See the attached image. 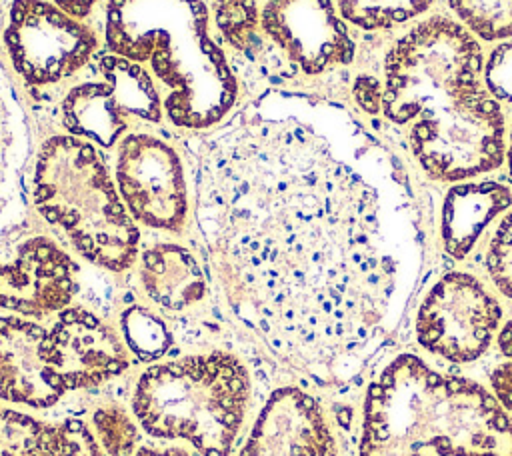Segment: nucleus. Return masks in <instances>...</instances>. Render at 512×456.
I'll list each match as a JSON object with an SVG mask.
<instances>
[{
	"label": "nucleus",
	"instance_id": "1",
	"mask_svg": "<svg viewBox=\"0 0 512 456\" xmlns=\"http://www.w3.org/2000/svg\"><path fill=\"white\" fill-rule=\"evenodd\" d=\"M196 218L230 304L288 364L336 380L380 336L400 246L378 188L314 130L256 118L206 142Z\"/></svg>",
	"mask_w": 512,
	"mask_h": 456
},
{
	"label": "nucleus",
	"instance_id": "2",
	"mask_svg": "<svg viewBox=\"0 0 512 456\" xmlns=\"http://www.w3.org/2000/svg\"><path fill=\"white\" fill-rule=\"evenodd\" d=\"M104 36L114 54L152 68L174 126L210 128L232 110L236 78L202 0H108Z\"/></svg>",
	"mask_w": 512,
	"mask_h": 456
},
{
	"label": "nucleus",
	"instance_id": "3",
	"mask_svg": "<svg viewBox=\"0 0 512 456\" xmlns=\"http://www.w3.org/2000/svg\"><path fill=\"white\" fill-rule=\"evenodd\" d=\"M362 426L424 456H512V416L474 380L396 356L368 386Z\"/></svg>",
	"mask_w": 512,
	"mask_h": 456
},
{
	"label": "nucleus",
	"instance_id": "4",
	"mask_svg": "<svg viewBox=\"0 0 512 456\" xmlns=\"http://www.w3.org/2000/svg\"><path fill=\"white\" fill-rule=\"evenodd\" d=\"M34 204L82 258L110 272L134 264L140 248L136 220L92 142L58 134L40 146Z\"/></svg>",
	"mask_w": 512,
	"mask_h": 456
},
{
	"label": "nucleus",
	"instance_id": "5",
	"mask_svg": "<svg viewBox=\"0 0 512 456\" xmlns=\"http://www.w3.org/2000/svg\"><path fill=\"white\" fill-rule=\"evenodd\" d=\"M248 398V370L218 350L146 368L136 382L132 410L154 438L184 440L200 456H230Z\"/></svg>",
	"mask_w": 512,
	"mask_h": 456
},
{
	"label": "nucleus",
	"instance_id": "6",
	"mask_svg": "<svg viewBox=\"0 0 512 456\" xmlns=\"http://www.w3.org/2000/svg\"><path fill=\"white\" fill-rule=\"evenodd\" d=\"M484 56L458 22L432 16L410 28L384 58L382 114L394 124L478 96Z\"/></svg>",
	"mask_w": 512,
	"mask_h": 456
},
{
	"label": "nucleus",
	"instance_id": "7",
	"mask_svg": "<svg viewBox=\"0 0 512 456\" xmlns=\"http://www.w3.org/2000/svg\"><path fill=\"white\" fill-rule=\"evenodd\" d=\"M504 134L500 104L480 92L454 106L418 116L408 138L414 158L432 180L460 182L504 162Z\"/></svg>",
	"mask_w": 512,
	"mask_h": 456
},
{
	"label": "nucleus",
	"instance_id": "8",
	"mask_svg": "<svg viewBox=\"0 0 512 456\" xmlns=\"http://www.w3.org/2000/svg\"><path fill=\"white\" fill-rule=\"evenodd\" d=\"M162 100L148 70L118 54L94 60L86 80L62 100V124L78 138L112 148L136 120L160 122Z\"/></svg>",
	"mask_w": 512,
	"mask_h": 456
},
{
	"label": "nucleus",
	"instance_id": "9",
	"mask_svg": "<svg viewBox=\"0 0 512 456\" xmlns=\"http://www.w3.org/2000/svg\"><path fill=\"white\" fill-rule=\"evenodd\" d=\"M4 44L14 70L28 84L50 86L90 62L98 38L48 0H12Z\"/></svg>",
	"mask_w": 512,
	"mask_h": 456
},
{
	"label": "nucleus",
	"instance_id": "10",
	"mask_svg": "<svg viewBox=\"0 0 512 456\" xmlns=\"http://www.w3.org/2000/svg\"><path fill=\"white\" fill-rule=\"evenodd\" d=\"M502 320L498 300L464 272L444 274L416 312V340L430 354L456 364L478 360L492 344Z\"/></svg>",
	"mask_w": 512,
	"mask_h": 456
},
{
	"label": "nucleus",
	"instance_id": "11",
	"mask_svg": "<svg viewBox=\"0 0 512 456\" xmlns=\"http://www.w3.org/2000/svg\"><path fill=\"white\" fill-rule=\"evenodd\" d=\"M114 182L130 216L146 228L180 232L188 220V182L180 154L148 132L118 142Z\"/></svg>",
	"mask_w": 512,
	"mask_h": 456
},
{
	"label": "nucleus",
	"instance_id": "12",
	"mask_svg": "<svg viewBox=\"0 0 512 456\" xmlns=\"http://www.w3.org/2000/svg\"><path fill=\"white\" fill-rule=\"evenodd\" d=\"M260 32L278 76L322 74L354 58V40L330 0H264Z\"/></svg>",
	"mask_w": 512,
	"mask_h": 456
},
{
	"label": "nucleus",
	"instance_id": "13",
	"mask_svg": "<svg viewBox=\"0 0 512 456\" xmlns=\"http://www.w3.org/2000/svg\"><path fill=\"white\" fill-rule=\"evenodd\" d=\"M78 290L76 262L44 236L24 240L0 262V308L24 318L62 312Z\"/></svg>",
	"mask_w": 512,
	"mask_h": 456
},
{
	"label": "nucleus",
	"instance_id": "14",
	"mask_svg": "<svg viewBox=\"0 0 512 456\" xmlns=\"http://www.w3.org/2000/svg\"><path fill=\"white\" fill-rule=\"evenodd\" d=\"M50 330V354L66 390L94 388L128 366L120 336L82 306L58 312Z\"/></svg>",
	"mask_w": 512,
	"mask_h": 456
},
{
	"label": "nucleus",
	"instance_id": "15",
	"mask_svg": "<svg viewBox=\"0 0 512 456\" xmlns=\"http://www.w3.org/2000/svg\"><path fill=\"white\" fill-rule=\"evenodd\" d=\"M240 456H340V452L318 400L286 386L266 400Z\"/></svg>",
	"mask_w": 512,
	"mask_h": 456
},
{
	"label": "nucleus",
	"instance_id": "16",
	"mask_svg": "<svg viewBox=\"0 0 512 456\" xmlns=\"http://www.w3.org/2000/svg\"><path fill=\"white\" fill-rule=\"evenodd\" d=\"M66 392L52 364L50 330L24 316H2L0 398L30 408H50Z\"/></svg>",
	"mask_w": 512,
	"mask_h": 456
},
{
	"label": "nucleus",
	"instance_id": "17",
	"mask_svg": "<svg viewBox=\"0 0 512 456\" xmlns=\"http://www.w3.org/2000/svg\"><path fill=\"white\" fill-rule=\"evenodd\" d=\"M512 206V190L500 182H468L448 190L442 204V244L452 258H466L484 230Z\"/></svg>",
	"mask_w": 512,
	"mask_h": 456
},
{
	"label": "nucleus",
	"instance_id": "18",
	"mask_svg": "<svg viewBox=\"0 0 512 456\" xmlns=\"http://www.w3.org/2000/svg\"><path fill=\"white\" fill-rule=\"evenodd\" d=\"M140 282L148 298L166 312H184L208 294V280L196 256L170 242L154 244L142 252Z\"/></svg>",
	"mask_w": 512,
	"mask_h": 456
},
{
	"label": "nucleus",
	"instance_id": "19",
	"mask_svg": "<svg viewBox=\"0 0 512 456\" xmlns=\"http://www.w3.org/2000/svg\"><path fill=\"white\" fill-rule=\"evenodd\" d=\"M214 18L224 42L246 62L278 76L272 52L260 32V12L254 0H216Z\"/></svg>",
	"mask_w": 512,
	"mask_h": 456
},
{
	"label": "nucleus",
	"instance_id": "20",
	"mask_svg": "<svg viewBox=\"0 0 512 456\" xmlns=\"http://www.w3.org/2000/svg\"><path fill=\"white\" fill-rule=\"evenodd\" d=\"M0 456H64L60 426L0 406Z\"/></svg>",
	"mask_w": 512,
	"mask_h": 456
},
{
	"label": "nucleus",
	"instance_id": "21",
	"mask_svg": "<svg viewBox=\"0 0 512 456\" xmlns=\"http://www.w3.org/2000/svg\"><path fill=\"white\" fill-rule=\"evenodd\" d=\"M434 0H336L344 20L364 30L392 28L428 10Z\"/></svg>",
	"mask_w": 512,
	"mask_h": 456
},
{
	"label": "nucleus",
	"instance_id": "22",
	"mask_svg": "<svg viewBox=\"0 0 512 456\" xmlns=\"http://www.w3.org/2000/svg\"><path fill=\"white\" fill-rule=\"evenodd\" d=\"M22 156L20 118L6 82L0 78V214L12 200Z\"/></svg>",
	"mask_w": 512,
	"mask_h": 456
},
{
	"label": "nucleus",
	"instance_id": "23",
	"mask_svg": "<svg viewBox=\"0 0 512 456\" xmlns=\"http://www.w3.org/2000/svg\"><path fill=\"white\" fill-rule=\"evenodd\" d=\"M124 344L140 358L150 362L160 358L170 346V332L166 324L146 308H130L120 318Z\"/></svg>",
	"mask_w": 512,
	"mask_h": 456
},
{
	"label": "nucleus",
	"instance_id": "24",
	"mask_svg": "<svg viewBox=\"0 0 512 456\" xmlns=\"http://www.w3.org/2000/svg\"><path fill=\"white\" fill-rule=\"evenodd\" d=\"M452 12L480 38L512 36V0H446Z\"/></svg>",
	"mask_w": 512,
	"mask_h": 456
},
{
	"label": "nucleus",
	"instance_id": "25",
	"mask_svg": "<svg viewBox=\"0 0 512 456\" xmlns=\"http://www.w3.org/2000/svg\"><path fill=\"white\" fill-rule=\"evenodd\" d=\"M94 434L106 456H134L138 428L118 406H102L92 414Z\"/></svg>",
	"mask_w": 512,
	"mask_h": 456
},
{
	"label": "nucleus",
	"instance_id": "26",
	"mask_svg": "<svg viewBox=\"0 0 512 456\" xmlns=\"http://www.w3.org/2000/svg\"><path fill=\"white\" fill-rule=\"evenodd\" d=\"M486 270L494 286L512 298V210L500 220L486 250Z\"/></svg>",
	"mask_w": 512,
	"mask_h": 456
},
{
	"label": "nucleus",
	"instance_id": "27",
	"mask_svg": "<svg viewBox=\"0 0 512 456\" xmlns=\"http://www.w3.org/2000/svg\"><path fill=\"white\" fill-rule=\"evenodd\" d=\"M484 80L496 100L512 104V42L496 46L484 62Z\"/></svg>",
	"mask_w": 512,
	"mask_h": 456
},
{
	"label": "nucleus",
	"instance_id": "28",
	"mask_svg": "<svg viewBox=\"0 0 512 456\" xmlns=\"http://www.w3.org/2000/svg\"><path fill=\"white\" fill-rule=\"evenodd\" d=\"M498 350L506 358L490 372V388L500 406L512 412V320H508L498 332Z\"/></svg>",
	"mask_w": 512,
	"mask_h": 456
},
{
	"label": "nucleus",
	"instance_id": "29",
	"mask_svg": "<svg viewBox=\"0 0 512 456\" xmlns=\"http://www.w3.org/2000/svg\"><path fill=\"white\" fill-rule=\"evenodd\" d=\"M58 426L62 432L64 456H104L96 434H92L82 420L68 418L62 420Z\"/></svg>",
	"mask_w": 512,
	"mask_h": 456
},
{
	"label": "nucleus",
	"instance_id": "30",
	"mask_svg": "<svg viewBox=\"0 0 512 456\" xmlns=\"http://www.w3.org/2000/svg\"><path fill=\"white\" fill-rule=\"evenodd\" d=\"M358 456H424L412 446L372 428L362 426Z\"/></svg>",
	"mask_w": 512,
	"mask_h": 456
},
{
	"label": "nucleus",
	"instance_id": "31",
	"mask_svg": "<svg viewBox=\"0 0 512 456\" xmlns=\"http://www.w3.org/2000/svg\"><path fill=\"white\" fill-rule=\"evenodd\" d=\"M352 94L356 104L368 112V114H378L382 110V84L374 76L360 74L354 80Z\"/></svg>",
	"mask_w": 512,
	"mask_h": 456
},
{
	"label": "nucleus",
	"instance_id": "32",
	"mask_svg": "<svg viewBox=\"0 0 512 456\" xmlns=\"http://www.w3.org/2000/svg\"><path fill=\"white\" fill-rule=\"evenodd\" d=\"M100 0H54V4L66 12L68 16L80 20L84 16H88L92 12V8L98 4Z\"/></svg>",
	"mask_w": 512,
	"mask_h": 456
},
{
	"label": "nucleus",
	"instance_id": "33",
	"mask_svg": "<svg viewBox=\"0 0 512 456\" xmlns=\"http://www.w3.org/2000/svg\"><path fill=\"white\" fill-rule=\"evenodd\" d=\"M134 456H188L180 448H166V450H156V448H142Z\"/></svg>",
	"mask_w": 512,
	"mask_h": 456
},
{
	"label": "nucleus",
	"instance_id": "34",
	"mask_svg": "<svg viewBox=\"0 0 512 456\" xmlns=\"http://www.w3.org/2000/svg\"><path fill=\"white\" fill-rule=\"evenodd\" d=\"M506 156H508V168H510V174H512V126H510V146H508Z\"/></svg>",
	"mask_w": 512,
	"mask_h": 456
},
{
	"label": "nucleus",
	"instance_id": "35",
	"mask_svg": "<svg viewBox=\"0 0 512 456\" xmlns=\"http://www.w3.org/2000/svg\"><path fill=\"white\" fill-rule=\"evenodd\" d=\"M8 6H10L8 0H0V18H2V12H4Z\"/></svg>",
	"mask_w": 512,
	"mask_h": 456
}]
</instances>
